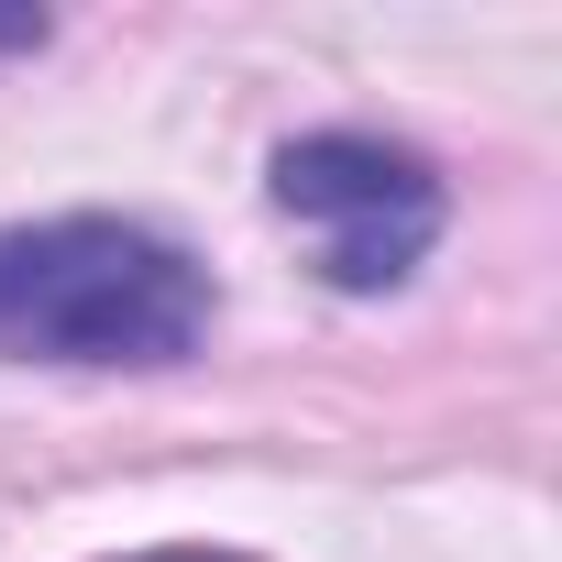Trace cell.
Masks as SVG:
<instances>
[{"label": "cell", "mask_w": 562, "mask_h": 562, "mask_svg": "<svg viewBox=\"0 0 562 562\" xmlns=\"http://www.w3.org/2000/svg\"><path fill=\"white\" fill-rule=\"evenodd\" d=\"M221 288L188 243L122 210L0 221V364L67 375H166L210 342Z\"/></svg>", "instance_id": "1"}, {"label": "cell", "mask_w": 562, "mask_h": 562, "mask_svg": "<svg viewBox=\"0 0 562 562\" xmlns=\"http://www.w3.org/2000/svg\"><path fill=\"white\" fill-rule=\"evenodd\" d=\"M265 199L299 221L321 288H342V299L408 288V276L430 265V243H441V221H452L430 155L386 144V133H299V144H276Z\"/></svg>", "instance_id": "2"}, {"label": "cell", "mask_w": 562, "mask_h": 562, "mask_svg": "<svg viewBox=\"0 0 562 562\" xmlns=\"http://www.w3.org/2000/svg\"><path fill=\"white\" fill-rule=\"evenodd\" d=\"M0 56H45V12H0Z\"/></svg>", "instance_id": "3"}, {"label": "cell", "mask_w": 562, "mask_h": 562, "mask_svg": "<svg viewBox=\"0 0 562 562\" xmlns=\"http://www.w3.org/2000/svg\"><path fill=\"white\" fill-rule=\"evenodd\" d=\"M133 562H221V551H133Z\"/></svg>", "instance_id": "4"}]
</instances>
